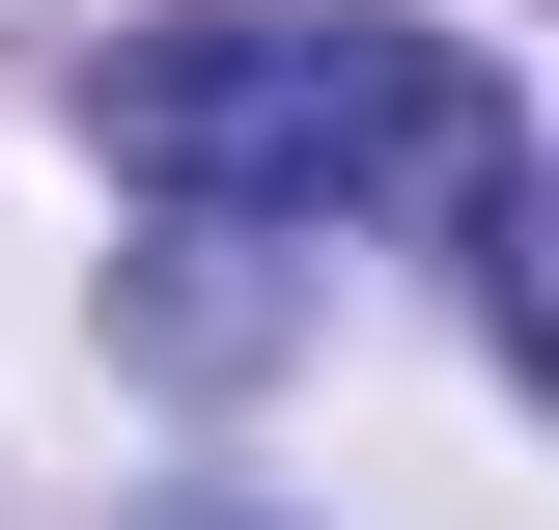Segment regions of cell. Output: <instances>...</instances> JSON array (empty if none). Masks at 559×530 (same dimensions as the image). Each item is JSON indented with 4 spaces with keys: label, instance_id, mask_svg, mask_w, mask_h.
Returning a JSON list of instances; mask_svg holds the SVG:
<instances>
[{
    "label": "cell",
    "instance_id": "obj_1",
    "mask_svg": "<svg viewBox=\"0 0 559 530\" xmlns=\"http://www.w3.org/2000/svg\"><path fill=\"white\" fill-rule=\"evenodd\" d=\"M503 84L448 57V28H392V0H168L112 57V168L168 224H336L392 196V168H448Z\"/></svg>",
    "mask_w": 559,
    "mask_h": 530
}]
</instances>
